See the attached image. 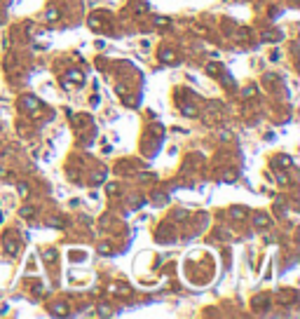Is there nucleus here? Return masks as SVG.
Masks as SVG:
<instances>
[{
    "label": "nucleus",
    "instance_id": "5",
    "mask_svg": "<svg viewBox=\"0 0 300 319\" xmlns=\"http://www.w3.org/2000/svg\"><path fill=\"white\" fill-rule=\"evenodd\" d=\"M45 261H54V251H45Z\"/></svg>",
    "mask_w": 300,
    "mask_h": 319
},
{
    "label": "nucleus",
    "instance_id": "6",
    "mask_svg": "<svg viewBox=\"0 0 300 319\" xmlns=\"http://www.w3.org/2000/svg\"><path fill=\"white\" fill-rule=\"evenodd\" d=\"M19 192H21V195H26V192H28V188L24 186V183H19Z\"/></svg>",
    "mask_w": 300,
    "mask_h": 319
},
{
    "label": "nucleus",
    "instance_id": "4",
    "mask_svg": "<svg viewBox=\"0 0 300 319\" xmlns=\"http://www.w3.org/2000/svg\"><path fill=\"white\" fill-rule=\"evenodd\" d=\"M183 113H185V115H197V108H192V106H183Z\"/></svg>",
    "mask_w": 300,
    "mask_h": 319
},
{
    "label": "nucleus",
    "instance_id": "2",
    "mask_svg": "<svg viewBox=\"0 0 300 319\" xmlns=\"http://www.w3.org/2000/svg\"><path fill=\"white\" fill-rule=\"evenodd\" d=\"M162 59H164V61H174V52H171V49H164V52H162Z\"/></svg>",
    "mask_w": 300,
    "mask_h": 319
},
{
    "label": "nucleus",
    "instance_id": "3",
    "mask_svg": "<svg viewBox=\"0 0 300 319\" xmlns=\"http://www.w3.org/2000/svg\"><path fill=\"white\" fill-rule=\"evenodd\" d=\"M70 80H78V82H82V73H80V70H70Z\"/></svg>",
    "mask_w": 300,
    "mask_h": 319
},
{
    "label": "nucleus",
    "instance_id": "1",
    "mask_svg": "<svg viewBox=\"0 0 300 319\" xmlns=\"http://www.w3.org/2000/svg\"><path fill=\"white\" fill-rule=\"evenodd\" d=\"M19 213H21V216H24V218H31V216H33V207H24V209H21Z\"/></svg>",
    "mask_w": 300,
    "mask_h": 319
}]
</instances>
